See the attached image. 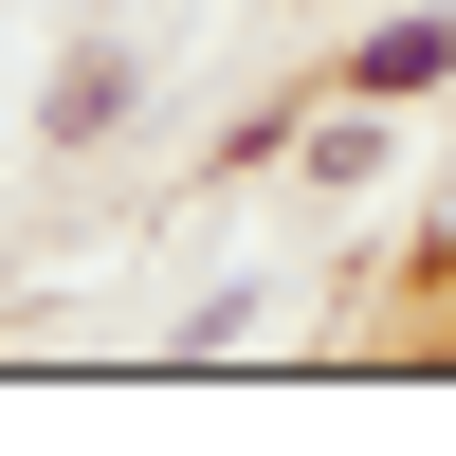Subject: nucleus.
Wrapping results in <instances>:
<instances>
[{
	"label": "nucleus",
	"instance_id": "f257e3e1",
	"mask_svg": "<svg viewBox=\"0 0 456 456\" xmlns=\"http://www.w3.org/2000/svg\"><path fill=\"white\" fill-rule=\"evenodd\" d=\"M438 73H456V19H384L365 37V92H438Z\"/></svg>",
	"mask_w": 456,
	"mask_h": 456
}]
</instances>
